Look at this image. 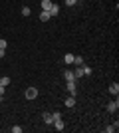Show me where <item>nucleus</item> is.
<instances>
[{
    "label": "nucleus",
    "mask_w": 119,
    "mask_h": 133,
    "mask_svg": "<svg viewBox=\"0 0 119 133\" xmlns=\"http://www.w3.org/2000/svg\"><path fill=\"white\" fill-rule=\"evenodd\" d=\"M38 97V88H28L26 89V99H36Z\"/></svg>",
    "instance_id": "1"
},
{
    "label": "nucleus",
    "mask_w": 119,
    "mask_h": 133,
    "mask_svg": "<svg viewBox=\"0 0 119 133\" xmlns=\"http://www.w3.org/2000/svg\"><path fill=\"white\" fill-rule=\"evenodd\" d=\"M117 107H119L117 97H115V101H109V103H107V111H109V113H115V111H117Z\"/></svg>",
    "instance_id": "2"
},
{
    "label": "nucleus",
    "mask_w": 119,
    "mask_h": 133,
    "mask_svg": "<svg viewBox=\"0 0 119 133\" xmlns=\"http://www.w3.org/2000/svg\"><path fill=\"white\" fill-rule=\"evenodd\" d=\"M66 88H68V94L69 95H75V82H66Z\"/></svg>",
    "instance_id": "3"
},
{
    "label": "nucleus",
    "mask_w": 119,
    "mask_h": 133,
    "mask_svg": "<svg viewBox=\"0 0 119 133\" xmlns=\"http://www.w3.org/2000/svg\"><path fill=\"white\" fill-rule=\"evenodd\" d=\"M64 103H66V107H74L75 105V95H68Z\"/></svg>",
    "instance_id": "4"
},
{
    "label": "nucleus",
    "mask_w": 119,
    "mask_h": 133,
    "mask_svg": "<svg viewBox=\"0 0 119 133\" xmlns=\"http://www.w3.org/2000/svg\"><path fill=\"white\" fill-rule=\"evenodd\" d=\"M64 78H66V82H75L74 72H69V70H66V72H64Z\"/></svg>",
    "instance_id": "5"
},
{
    "label": "nucleus",
    "mask_w": 119,
    "mask_h": 133,
    "mask_svg": "<svg viewBox=\"0 0 119 133\" xmlns=\"http://www.w3.org/2000/svg\"><path fill=\"white\" fill-rule=\"evenodd\" d=\"M109 94H111V95H117V94H119V83H117V82L109 85Z\"/></svg>",
    "instance_id": "6"
},
{
    "label": "nucleus",
    "mask_w": 119,
    "mask_h": 133,
    "mask_svg": "<svg viewBox=\"0 0 119 133\" xmlns=\"http://www.w3.org/2000/svg\"><path fill=\"white\" fill-rule=\"evenodd\" d=\"M42 119H44V123H48V125H52V123H54V117H52V113H48V111L42 115Z\"/></svg>",
    "instance_id": "7"
},
{
    "label": "nucleus",
    "mask_w": 119,
    "mask_h": 133,
    "mask_svg": "<svg viewBox=\"0 0 119 133\" xmlns=\"http://www.w3.org/2000/svg\"><path fill=\"white\" fill-rule=\"evenodd\" d=\"M50 12H48V10H42V12H40V20H42V22H48V20H50Z\"/></svg>",
    "instance_id": "8"
},
{
    "label": "nucleus",
    "mask_w": 119,
    "mask_h": 133,
    "mask_svg": "<svg viewBox=\"0 0 119 133\" xmlns=\"http://www.w3.org/2000/svg\"><path fill=\"white\" fill-rule=\"evenodd\" d=\"M54 127H56V131H64V127H66V125H64L62 119H56V121H54Z\"/></svg>",
    "instance_id": "9"
},
{
    "label": "nucleus",
    "mask_w": 119,
    "mask_h": 133,
    "mask_svg": "<svg viewBox=\"0 0 119 133\" xmlns=\"http://www.w3.org/2000/svg\"><path fill=\"white\" fill-rule=\"evenodd\" d=\"M58 12H60V6L52 2V8H50V16H58Z\"/></svg>",
    "instance_id": "10"
},
{
    "label": "nucleus",
    "mask_w": 119,
    "mask_h": 133,
    "mask_svg": "<svg viewBox=\"0 0 119 133\" xmlns=\"http://www.w3.org/2000/svg\"><path fill=\"white\" fill-rule=\"evenodd\" d=\"M50 8H52V0H42V10L50 12Z\"/></svg>",
    "instance_id": "11"
},
{
    "label": "nucleus",
    "mask_w": 119,
    "mask_h": 133,
    "mask_svg": "<svg viewBox=\"0 0 119 133\" xmlns=\"http://www.w3.org/2000/svg\"><path fill=\"white\" fill-rule=\"evenodd\" d=\"M74 76H75V79H79V78H83V70H81V66H78V68H75V72H74Z\"/></svg>",
    "instance_id": "12"
},
{
    "label": "nucleus",
    "mask_w": 119,
    "mask_h": 133,
    "mask_svg": "<svg viewBox=\"0 0 119 133\" xmlns=\"http://www.w3.org/2000/svg\"><path fill=\"white\" fill-rule=\"evenodd\" d=\"M117 127H119V123L115 121L113 125H109V127H105V131H107V133H113V131H117Z\"/></svg>",
    "instance_id": "13"
},
{
    "label": "nucleus",
    "mask_w": 119,
    "mask_h": 133,
    "mask_svg": "<svg viewBox=\"0 0 119 133\" xmlns=\"http://www.w3.org/2000/svg\"><path fill=\"white\" fill-rule=\"evenodd\" d=\"M64 62L66 64H74V54H66L64 56Z\"/></svg>",
    "instance_id": "14"
},
{
    "label": "nucleus",
    "mask_w": 119,
    "mask_h": 133,
    "mask_svg": "<svg viewBox=\"0 0 119 133\" xmlns=\"http://www.w3.org/2000/svg\"><path fill=\"white\" fill-rule=\"evenodd\" d=\"M74 64L75 66H83V58L81 56H74Z\"/></svg>",
    "instance_id": "15"
},
{
    "label": "nucleus",
    "mask_w": 119,
    "mask_h": 133,
    "mask_svg": "<svg viewBox=\"0 0 119 133\" xmlns=\"http://www.w3.org/2000/svg\"><path fill=\"white\" fill-rule=\"evenodd\" d=\"M81 70H83V76H91V72H93V70H91L89 66H85V64L81 66Z\"/></svg>",
    "instance_id": "16"
},
{
    "label": "nucleus",
    "mask_w": 119,
    "mask_h": 133,
    "mask_svg": "<svg viewBox=\"0 0 119 133\" xmlns=\"http://www.w3.org/2000/svg\"><path fill=\"white\" fill-rule=\"evenodd\" d=\"M8 83H10V78H6V76H4V78H0V85H4V88H6Z\"/></svg>",
    "instance_id": "17"
},
{
    "label": "nucleus",
    "mask_w": 119,
    "mask_h": 133,
    "mask_svg": "<svg viewBox=\"0 0 119 133\" xmlns=\"http://www.w3.org/2000/svg\"><path fill=\"white\" fill-rule=\"evenodd\" d=\"M30 14H32V10H30L28 6H24L22 8V16H30Z\"/></svg>",
    "instance_id": "18"
},
{
    "label": "nucleus",
    "mask_w": 119,
    "mask_h": 133,
    "mask_svg": "<svg viewBox=\"0 0 119 133\" xmlns=\"http://www.w3.org/2000/svg\"><path fill=\"white\" fill-rule=\"evenodd\" d=\"M52 117H54V121H56V119H62V113H60V111H54Z\"/></svg>",
    "instance_id": "19"
},
{
    "label": "nucleus",
    "mask_w": 119,
    "mask_h": 133,
    "mask_svg": "<svg viewBox=\"0 0 119 133\" xmlns=\"http://www.w3.org/2000/svg\"><path fill=\"white\" fill-rule=\"evenodd\" d=\"M12 133H22V127H20V125H14V127H12Z\"/></svg>",
    "instance_id": "20"
},
{
    "label": "nucleus",
    "mask_w": 119,
    "mask_h": 133,
    "mask_svg": "<svg viewBox=\"0 0 119 133\" xmlns=\"http://www.w3.org/2000/svg\"><path fill=\"white\" fill-rule=\"evenodd\" d=\"M75 2H78V0H66V6H74Z\"/></svg>",
    "instance_id": "21"
},
{
    "label": "nucleus",
    "mask_w": 119,
    "mask_h": 133,
    "mask_svg": "<svg viewBox=\"0 0 119 133\" xmlns=\"http://www.w3.org/2000/svg\"><path fill=\"white\" fill-rule=\"evenodd\" d=\"M6 46H8V44H6V40H4V38H0V48H6Z\"/></svg>",
    "instance_id": "22"
},
{
    "label": "nucleus",
    "mask_w": 119,
    "mask_h": 133,
    "mask_svg": "<svg viewBox=\"0 0 119 133\" xmlns=\"http://www.w3.org/2000/svg\"><path fill=\"white\" fill-rule=\"evenodd\" d=\"M4 54H6V48H0V58H4Z\"/></svg>",
    "instance_id": "23"
},
{
    "label": "nucleus",
    "mask_w": 119,
    "mask_h": 133,
    "mask_svg": "<svg viewBox=\"0 0 119 133\" xmlns=\"http://www.w3.org/2000/svg\"><path fill=\"white\" fill-rule=\"evenodd\" d=\"M0 95L4 97V85H0Z\"/></svg>",
    "instance_id": "24"
},
{
    "label": "nucleus",
    "mask_w": 119,
    "mask_h": 133,
    "mask_svg": "<svg viewBox=\"0 0 119 133\" xmlns=\"http://www.w3.org/2000/svg\"><path fill=\"white\" fill-rule=\"evenodd\" d=\"M0 101H2V95H0Z\"/></svg>",
    "instance_id": "25"
},
{
    "label": "nucleus",
    "mask_w": 119,
    "mask_h": 133,
    "mask_svg": "<svg viewBox=\"0 0 119 133\" xmlns=\"http://www.w3.org/2000/svg\"><path fill=\"white\" fill-rule=\"evenodd\" d=\"M78 2H79V0H78Z\"/></svg>",
    "instance_id": "26"
}]
</instances>
